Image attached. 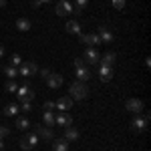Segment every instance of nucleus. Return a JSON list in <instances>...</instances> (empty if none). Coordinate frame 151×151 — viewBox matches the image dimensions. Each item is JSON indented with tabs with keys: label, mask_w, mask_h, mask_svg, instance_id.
I'll return each mask as SVG.
<instances>
[{
	"label": "nucleus",
	"mask_w": 151,
	"mask_h": 151,
	"mask_svg": "<svg viewBox=\"0 0 151 151\" xmlns=\"http://www.w3.org/2000/svg\"><path fill=\"white\" fill-rule=\"evenodd\" d=\"M52 151H69V141L65 139V137L52 139Z\"/></svg>",
	"instance_id": "a211bd4d"
},
{
	"label": "nucleus",
	"mask_w": 151,
	"mask_h": 151,
	"mask_svg": "<svg viewBox=\"0 0 151 151\" xmlns=\"http://www.w3.org/2000/svg\"><path fill=\"white\" fill-rule=\"evenodd\" d=\"M35 91H32V87H28V85H22V87H18V89H16V97H18V101H20V103H24V101H28V103H30V101H32V99H35Z\"/></svg>",
	"instance_id": "423d86ee"
},
{
	"label": "nucleus",
	"mask_w": 151,
	"mask_h": 151,
	"mask_svg": "<svg viewBox=\"0 0 151 151\" xmlns=\"http://www.w3.org/2000/svg\"><path fill=\"white\" fill-rule=\"evenodd\" d=\"M10 135V129L6 127V125H0V139H6Z\"/></svg>",
	"instance_id": "7c9ffc66"
},
{
	"label": "nucleus",
	"mask_w": 151,
	"mask_h": 151,
	"mask_svg": "<svg viewBox=\"0 0 151 151\" xmlns=\"http://www.w3.org/2000/svg\"><path fill=\"white\" fill-rule=\"evenodd\" d=\"M47 83H48V87H50V89H58V87L63 85V75L50 73V75H48V79H47Z\"/></svg>",
	"instance_id": "dca6fc26"
},
{
	"label": "nucleus",
	"mask_w": 151,
	"mask_h": 151,
	"mask_svg": "<svg viewBox=\"0 0 151 151\" xmlns=\"http://www.w3.org/2000/svg\"><path fill=\"white\" fill-rule=\"evenodd\" d=\"M10 65L12 67H20V65H22V57H20V55H12L10 57Z\"/></svg>",
	"instance_id": "c85d7f7f"
},
{
	"label": "nucleus",
	"mask_w": 151,
	"mask_h": 151,
	"mask_svg": "<svg viewBox=\"0 0 151 151\" xmlns=\"http://www.w3.org/2000/svg\"><path fill=\"white\" fill-rule=\"evenodd\" d=\"M111 4H113V8H115V10H123V8H125V4H127V0H111Z\"/></svg>",
	"instance_id": "cd10ccee"
},
{
	"label": "nucleus",
	"mask_w": 151,
	"mask_h": 151,
	"mask_svg": "<svg viewBox=\"0 0 151 151\" xmlns=\"http://www.w3.org/2000/svg\"><path fill=\"white\" fill-rule=\"evenodd\" d=\"M89 0H75V12L73 14H83V10L87 8Z\"/></svg>",
	"instance_id": "393cba45"
},
{
	"label": "nucleus",
	"mask_w": 151,
	"mask_h": 151,
	"mask_svg": "<svg viewBox=\"0 0 151 151\" xmlns=\"http://www.w3.org/2000/svg\"><path fill=\"white\" fill-rule=\"evenodd\" d=\"M125 109L129 113H133V115H141L143 113V101H139V99H127L125 101Z\"/></svg>",
	"instance_id": "6e6552de"
},
{
	"label": "nucleus",
	"mask_w": 151,
	"mask_h": 151,
	"mask_svg": "<svg viewBox=\"0 0 151 151\" xmlns=\"http://www.w3.org/2000/svg\"><path fill=\"white\" fill-rule=\"evenodd\" d=\"M0 149H4V139H0Z\"/></svg>",
	"instance_id": "c9c22d12"
},
{
	"label": "nucleus",
	"mask_w": 151,
	"mask_h": 151,
	"mask_svg": "<svg viewBox=\"0 0 151 151\" xmlns=\"http://www.w3.org/2000/svg\"><path fill=\"white\" fill-rule=\"evenodd\" d=\"M147 125H149V115L145 113V115H135L133 119H131V129L135 131V133H143L145 129H147Z\"/></svg>",
	"instance_id": "f03ea898"
},
{
	"label": "nucleus",
	"mask_w": 151,
	"mask_h": 151,
	"mask_svg": "<svg viewBox=\"0 0 151 151\" xmlns=\"http://www.w3.org/2000/svg\"><path fill=\"white\" fill-rule=\"evenodd\" d=\"M35 133H36V137L42 139V141H52L55 139V131H52V127H47V125H36Z\"/></svg>",
	"instance_id": "0eeeda50"
},
{
	"label": "nucleus",
	"mask_w": 151,
	"mask_h": 151,
	"mask_svg": "<svg viewBox=\"0 0 151 151\" xmlns=\"http://www.w3.org/2000/svg\"><path fill=\"white\" fill-rule=\"evenodd\" d=\"M81 40L85 42V45H91V47H97V45H101V38H99V35L97 32H81Z\"/></svg>",
	"instance_id": "f8f14e48"
},
{
	"label": "nucleus",
	"mask_w": 151,
	"mask_h": 151,
	"mask_svg": "<svg viewBox=\"0 0 151 151\" xmlns=\"http://www.w3.org/2000/svg\"><path fill=\"white\" fill-rule=\"evenodd\" d=\"M38 73V65L32 60H22V65L18 67V75L20 77H35Z\"/></svg>",
	"instance_id": "7ed1b4c3"
},
{
	"label": "nucleus",
	"mask_w": 151,
	"mask_h": 151,
	"mask_svg": "<svg viewBox=\"0 0 151 151\" xmlns=\"http://www.w3.org/2000/svg\"><path fill=\"white\" fill-rule=\"evenodd\" d=\"M18 145H20V149H24V151L35 149L36 145H38V137H36V133H26V135H22Z\"/></svg>",
	"instance_id": "20e7f679"
},
{
	"label": "nucleus",
	"mask_w": 151,
	"mask_h": 151,
	"mask_svg": "<svg viewBox=\"0 0 151 151\" xmlns=\"http://www.w3.org/2000/svg\"><path fill=\"white\" fill-rule=\"evenodd\" d=\"M65 28H67V32H69V35H81V24L77 22V20H69Z\"/></svg>",
	"instance_id": "aec40b11"
},
{
	"label": "nucleus",
	"mask_w": 151,
	"mask_h": 151,
	"mask_svg": "<svg viewBox=\"0 0 151 151\" xmlns=\"http://www.w3.org/2000/svg\"><path fill=\"white\" fill-rule=\"evenodd\" d=\"M18 111H20V107H18L16 103H10V105H6V107H4V111H2V113H4L6 117H16V115H18Z\"/></svg>",
	"instance_id": "412c9836"
},
{
	"label": "nucleus",
	"mask_w": 151,
	"mask_h": 151,
	"mask_svg": "<svg viewBox=\"0 0 151 151\" xmlns=\"http://www.w3.org/2000/svg\"><path fill=\"white\" fill-rule=\"evenodd\" d=\"M117 60V55L115 52H105L103 57L99 58V63H101V67H113Z\"/></svg>",
	"instance_id": "2eb2a0df"
},
{
	"label": "nucleus",
	"mask_w": 151,
	"mask_h": 151,
	"mask_svg": "<svg viewBox=\"0 0 151 151\" xmlns=\"http://www.w3.org/2000/svg\"><path fill=\"white\" fill-rule=\"evenodd\" d=\"M42 123L47 127H55V113L52 111H45L42 113Z\"/></svg>",
	"instance_id": "5701e85b"
},
{
	"label": "nucleus",
	"mask_w": 151,
	"mask_h": 151,
	"mask_svg": "<svg viewBox=\"0 0 151 151\" xmlns=\"http://www.w3.org/2000/svg\"><path fill=\"white\" fill-rule=\"evenodd\" d=\"M55 109H58V111H69V109H73V99H70L69 95L67 97H58V101H55Z\"/></svg>",
	"instance_id": "ddd939ff"
},
{
	"label": "nucleus",
	"mask_w": 151,
	"mask_h": 151,
	"mask_svg": "<svg viewBox=\"0 0 151 151\" xmlns=\"http://www.w3.org/2000/svg\"><path fill=\"white\" fill-rule=\"evenodd\" d=\"M73 67H75V69H81V67H87V63L83 60V57H77L73 60Z\"/></svg>",
	"instance_id": "c756f323"
},
{
	"label": "nucleus",
	"mask_w": 151,
	"mask_h": 151,
	"mask_svg": "<svg viewBox=\"0 0 151 151\" xmlns=\"http://www.w3.org/2000/svg\"><path fill=\"white\" fill-rule=\"evenodd\" d=\"M4 73H6V77H8V79L18 77V69H16V67H12V65H6V67H4Z\"/></svg>",
	"instance_id": "a878e982"
},
{
	"label": "nucleus",
	"mask_w": 151,
	"mask_h": 151,
	"mask_svg": "<svg viewBox=\"0 0 151 151\" xmlns=\"http://www.w3.org/2000/svg\"><path fill=\"white\" fill-rule=\"evenodd\" d=\"M75 77H77V81L87 83L89 79H91V69H89V67H81V69H75Z\"/></svg>",
	"instance_id": "4468645a"
},
{
	"label": "nucleus",
	"mask_w": 151,
	"mask_h": 151,
	"mask_svg": "<svg viewBox=\"0 0 151 151\" xmlns=\"http://www.w3.org/2000/svg\"><path fill=\"white\" fill-rule=\"evenodd\" d=\"M55 125H58V127H69V125H73V115H70L69 111H60L58 115H55Z\"/></svg>",
	"instance_id": "1a4fd4ad"
},
{
	"label": "nucleus",
	"mask_w": 151,
	"mask_h": 151,
	"mask_svg": "<svg viewBox=\"0 0 151 151\" xmlns=\"http://www.w3.org/2000/svg\"><path fill=\"white\" fill-rule=\"evenodd\" d=\"M30 26H32V24H30V20H28V18H24V16L16 20V28H18L20 32H28V30H30Z\"/></svg>",
	"instance_id": "4be33fe9"
},
{
	"label": "nucleus",
	"mask_w": 151,
	"mask_h": 151,
	"mask_svg": "<svg viewBox=\"0 0 151 151\" xmlns=\"http://www.w3.org/2000/svg\"><path fill=\"white\" fill-rule=\"evenodd\" d=\"M6 2H8V0H0V6H4V4H6Z\"/></svg>",
	"instance_id": "4c0bfd02"
},
{
	"label": "nucleus",
	"mask_w": 151,
	"mask_h": 151,
	"mask_svg": "<svg viewBox=\"0 0 151 151\" xmlns=\"http://www.w3.org/2000/svg\"><path fill=\"white\" fill-rule=\"evenodd\" d=\"M65 139H67V141H77V139H79V131L73 127V125L65 127Z\"/></svg>",
	"instance_id": "6ab92c4d"
},
{
	"label": "nucleus",
	"mask_w": 151,
	"mask_h": 151,
	"mask_svg": "<svg viewBox=\"0 0 151 151\" xmlns=\"http://www.w3.org/2000/svg\"><path fill=\"white\" fill-rule=\"evenodd\" d=\"M0 151H4V149H0Z\"/></svg>",
	"instance_id": "58836bf2"
},
{
	"label": "nucleus",
	"mask_w": 151,
	"mask_h": 151,
	"mask_svg": "<svg viewBox=\"0 0 151 151\" xmlns=\"http://www.w3.org/2000/svg\"><path fill=\"white\" fill-rule=\"evenodd\" d=\"M38 73H40V77H42V79H48V75H50V70H48V69H40Z\"/></svg>",
	"instance_id": "72a5a7b5"
},
{
	"label": "nucleus",
	"mask_w": 151,
	"mask_h": 151,
	"mask_svg": "<svg viewBox=\"0 0 151 151\" xmlns=\"http://www.w3.org/2000/svg\"><path fill=\"white\" fill-rule=\"evenodd\" d=\"M99 79L103 83H109L113 79V67H101L99 69Z\"/></svg>",
	"instance_id": "f3484780"
},
{
	"label": "nucleus",
	"mask_w": 151,
	"mask_h": 151,
	"mask_svg": "<svg viewBox=\"0 0 151 151\" xmlns=\"http://www.w3.org/2000/svg\"><path fill=\"white\" fill-rule=\"evenodd\" d=\"M42 107H45L47 111H52V109H55V101H47V103L42 105Z\"/></svg>",
	"instance_id": "473e14b6"
},
{
	"label": "nucleus",
	"mask_w": 151,
	"mask_h": 151,
	"mask_svg": "<svg viewBox=\"0 0 151 151\" xmlns=\"http://www.w3.org/2000/svg\"><path fill=\"white\" fill-rule=\"evenodd\" d=\"M97 35H99V38H101V45H109V42H113V38H115V36H113V32H111V28H109V26H99V28H97Z\"/></svg>",
	"instance_id": "9b49d317"
},
{
	"label": "nucleus",
	"mask_w": 151,
	"mask_h": 151,
	"mask_svg": "<svg viewBox=\"0 0 151 151\" xmlns=\"http://www.w3.org/2000/svg\"><path fill=\"white\" fill-rule=\"evenodd\" d=\"M4 89H6L8 93H16V89H18V85H16V83L12 81V79H8V83L4 85Z\"/></svg>",
	"instance_id": "bb28decb"
},
{
	"label": "nucleus",
	"mask_w": 151,
	"mask_h": 151,
	"mask_svg": "<svg viewBox=\"0 0 151 151\" xmlns=\"http://www.w3.org/2000/svg\"><path fill=\"white\" fill-rule=\"evenodd\" d=\"M55 12H57V16H69V14L75 12V6L69 0H58L57 6H55Z\"/></svg>",
	"instance_id": "39448f33"
},
{
	"label": "nucleus",
	"mask_w": 151,
	"mask_h": 151,
	"mask_svg": "<svg viewBox=\"0 0 151 151\" xmlns=\"http://www.w3.org/2000/svg\"><path fill=\"white\" fill-rule=\"evenodd\" d=\"M38 2H40V4H42V2H45V4H48V2H52V0H38Z\"/></svg>",
	"instance_id": "e433bc0d"
},
{
	"label": "nucleus",
	"mask_w": 151,
	"mask_h": 151,
	"mask_svg": "<svg viewBox=\"0 0 151 151\" xmlns=\"http://www.w3.org/2000/svg\"><path fill=\"white\" fill-rule=\"evenodd\" d=\"M99 58H101V55L97 52V48H93V47H89L87 50H85V55H83V60L87 63V65H97L99 63Z\"/></svg>",
	"instance_id": "9d476101"
},
{
	"label": "nucleus",
	"mask_w": 151,
	"mask_h": 151,
	"mask_svg": "<svg viewBox=\"0 0 151 151\" xmlns=\"http://www.w3.org/2000/svg\"><path fill=\"white\" fill-rule=\"evenodd\" d=\"M4 52H6V50H4V47H2V45H0V58L4 57Z\"/></svg>",
	"instance_id": "f704fd0d"
},
{
	"label": "nucleus",
	"mask_w": 151,
	"mask_h": 151,
	"mask_svg": "<svg viewBox=\"0 0 151 151\" xmlns=\"http://www.w3.org/2000/svg\"><path fill=\"white\" fill-rule=\"evenodd\" d=\"M16 127L20 129V131H28V129H30V121H28L26 117H18V119H16Z\"/></svg>",
	"instance_id": "b1692460"
},
{
	"label": "nucleus",
	"mask_w": 151,
	"mask_h": 151,
	"mask_svg": "<svg viewBox=\"0 0 151 151\" xmlns=\"http://www.w3.org/2000/svg\"><path fill=\"white\" fill-rule=\"evenodd\" d=\"M87 95H89V89H87V85L81 81H73L69 87V97L73 101H83V99H87Z\"/></svg>",
	"instance_id": "f257e3e1"
},
{
	"label": "nucleus",
	"mask_w": 151,
	"mask_h": 151,
	"mask_svg": "<svg viewBox=\"0 0 151 151\" xmlns=\"http://www.w3.org/2000/svg\"><path fill=\"white\" fill-rule=\"evenodd\" d=\"M20 111H24V113H28V111H32V105L28 103V101H24V103L20 105Z\"/></svg>",
	"instance_id": "2f4dec72"
}]
</instances>
